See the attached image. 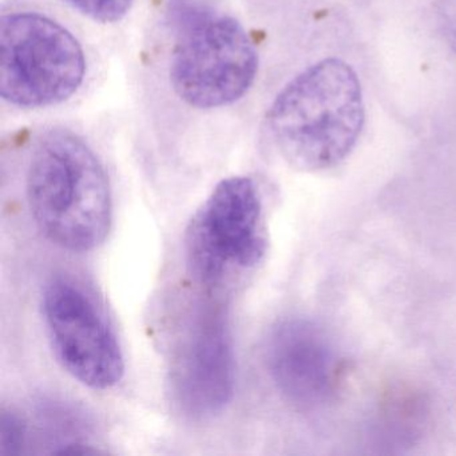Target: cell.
<instances>
[{
  "instance_id": "1",
  "label": "cell",
  "mask_w": 456,
  "mask_h": 456,
  "mask_svg": "<svg viewBox=\"0 0 456 456\" xmlns=\"http://www.w3.org/2000/svg\"><path fill=\"white\" fill-rule=\"evenodd\" d=\"M17 141L25 151L26 194L39 231L69 252L103 244L113 199L105 167L89 142L63 126L26 130Z\"/></svg>"
},
{
  "instance_id": "2",
  "label": "cell",
  "mask_w": 456,
  "mask_h": 456,
  "mask_svg": "<svg viewBox=\"0 0 456 456\" xmlns=\"http://www.w3.org/2000/svg\"><path fill=\"white\" fill-rule=\"evenodd\" d=\"M364 126L356 73L330 58L304 70L274 98L268 129L285 161L301 172H322L346 159Z\"/></svg>"
},
{
  "instance_id": "3",
  "label": "cell",
  "mask_w": 456,
  "mask_h": 456,
  "mask_svg": "<svg viewBox=\"0 0 456 456\" xmlns=\"http://www.w3.org/2000/svg\"><path fill=\"white\" fill-rule=\"evenodd\" d=\"M170 22L169 78L183 102L215 110L249 92L258 73V52L236 18L194 0H175Z\"/></svg>"
},
{
  "instance_id": "4",
  "label": "cell",
  "mask_w": 456,
  "mask_h": 456,
  "mask_svg": "<svg viewBox=\"0 0 456 456\" xmlns=\"http://www.w3.org/2000/svg\"><path fill=\"white\" fill-rule=\"evenodd\" d=\"M0 47V94L14 108L60 105L74 97L86 78V54L81 42L66 26L39 10L4 9Z\"/></svg>"
},
{
  "instance_id": "5",
  "label": "cell",
  "mask_w": 456,
  "mask_h": 456,
  "mask_svg": "<svg viewBox=\"0 0 456 456\" xmlns=\"http://www.w3.org/2000/svg\"><path fill=\"white\" fill-rule=\"evenodd\" d=\"M266 250L265 215L255 181L233 175L218 183L186 229L191 277L210 292L223 289L255 271Z\"/></svg>"
},
{
  "instance_id": "6",
  "label": "cell",
  "mask_w": 456,
  "mask_h": 456,
  "mask_svg": "<svg viewBox=\"0 0 456 456\" xmlns=\"http://www.w3.org/2000/svg\"><path fill=\"white\" fill-rule=\"evenodd\" d=\"M42 314L53 351L74 379L93 389L121 381L124 354L105 312L74 280L55 277L44 290Z\"/></svg>"
},
{
  "instance_id": "7",
  "label": "cell",
  "mask_w": 456,
  "mask_h": 456,
  "mask_svg": "<svg viewBox=\"0 0 456 456\" xmlns=\"http://www.w3.org/2000/svg\"><path fill=\"white\" fill-rule=\"evenodd\" d=\"M169 372L175 400L191 418H212L231 403L236 360L221 304L207 301L189 312L173 343Z\"/></svg>"
},
{
  "instance_id": "8",
  "label": "cell",
  "mask_w": 456,
  "mask_h": 456,
  "mask_svg": "<svg viewBox=\"0 0 456 456\" xmlns=\"http://www.w3.org/2000/svg\"><path fill=\"white\" fill-rule=\"evenodd\" d=\"M264 354L277 391L298 410L324 407L338 392L343 359L316 322L303 317L279 322L269 332Z\"/></svg>"
},
{
  "instance_id": "9",
  "label": "cell",
  "mask_w": 456,
  "mask_h": 456,
  "mask_svg": "<svg viewBox=\"0 0 456 456\" xmlns=\"http://www.w3.org/2000/svg\"><path fill=\"white\" fill-rule=\"evenodd\" d=\"M74 10L94 22L116 23L132 10L134 0H63Z\"/></svg>"
},
{
  "instance_id": "10",
  "label": "cell",
  "mask_w": 456,
  "mask_h": 456,
  "mask_svg": "<svg viewBox=\"0 0 456 456\" xmlns=\"http://www.w3.org/2000/svg\"><path fill=\"white\" fill-rule=\"evenodd\" d=\"M28 428L20 415L4 410L0 419V452L2 455H20L26 447Z\"/></svg>"
},
{
  "instance_id": "11",
  "label": "cell",
  "mask_w": 456,
  "mask_h": 456,
  "mask_svg": "<svg viewBox=\"0 0 456 456\" xmlns=\"http://www.w3.org/2000/svg\"><path fill=\"white\" fill-rule=\"evenodd\" d=\"M445 36L456 52V4L444 10Z\"/></svg>"
}]
</instances>
